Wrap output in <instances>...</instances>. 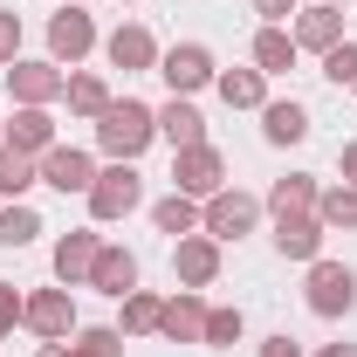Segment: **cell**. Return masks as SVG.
<instances>
[{"label": "cell", "mask_w": 357, "mask_h": 357, "mask_svg": "<svg viewBox=\"0 0 357 357\" xmlns=\"http://www.w3.org/2000/svg\"><path fill=\"white\" fill-rule=\"evenodd\" d=\"M316 220L337 227V234H344V227L357 234V185H330V192H316Z\"/></svg>", "instance_id": "cell-24"}, {"label": "cell", "mask_w": 357, "mask_h": 357, "mask_svg": "<svg viewBox=\"0 0 357 357\" xmlns=\"http://www.w3.org/2000/svg\"><path fill=\"white\" fill-rule=\"evenodd\" d=\"M296 48H316V55H330V48L344 42V7H330V0H316V7H296Z\"/></svg>", "instance_id": "cell-9"}, {"label": "cell", "mask_w": 357, "mask_h": 357, "mask_svg": "<svg viewBox=\"0 0 357 357\" xmlns=\"http://www.w3.org/2000/svg\"><path fill=\"white\" fill-rule=\"evenodd\" d=\"M255 14H268V28H275V21H289V14H296V0H255Z\"/></svg>", "instance_id": "cell-35"}, {"label": "cell", "mask_w": 357, "mask_h": 357, "mask_svg": "<svg viewBox=\"0 0 357 357\" xmlns=\"http://www.w3.org/2000/svg\"><path fill=\"white\" fill-rule=\"evenodd\" d=\"M96 234L89 227H76V234H62L55 241V275H62V289H76V282H89V268H96Z\"/></svg>", "instance_id": "cell-14"}, {"label": "cell", "mask_w": 357, "mask_h": 357, "mask_svg": "<svg viewBox=\"0 0 357 357\" xmlns=\"http://www.w3.org/2000/svg\"><path fill=\"white\" fill-rule=\"evenodd\" d=\"M158 316H165V303H158L151 289H131V296H124V337H151Z\"/></svg>", "instance_id": "cell-27"}, {"label": "cell", "mask_w": 357, "mask_h": 357, "mask_svg": "<svg viewBox=\"0 0 357 357\" xmlns=\"http://www.w3.org/2000/svg\"><path fill=\"white\" fill-rule=\"evenodd\" d=\"M35 234H42V213H35V206H21V199L0 206V248H28Z\"/></svg>", "instance_id": "cell-28"}, {"label": "cell", "mask_w": 357, "mask_h": 357, "mask_svg": "<svg viewBox=\"0 0 357 357\" xmlns=\"http://www.w3.org/2000/svg\"><path fill=\"white\" fill-rule=\"evenodd\" d=\"M172 185L185 199H213L227 185V158L213 144H185V151H172Z\"/></svg>", "instance_id": "cell-3"}, {"label": "cell", "mask_w": 357, "mask_h": 357, "mask_svg": "<svg viewBox=\"0 0 357 357\" xmlns=\"http://www.w3.org/2000/svg\"><path fill=\"white\" fill-rule=\"evenodd\" d=\"M151 137H158V117H151L144 103H131V96H124V103L110 96V110L96 117V144H103L110 158H124V165H131V158L151 144Z\"/></svg>", "instance_id": "cell-1"}, {"label": "cell", "mask_w": 357, "mask_h": 357, "mask_svg": "<svg viewBox=\"0 0 357 357\" xmlns=\"http://www.w3.org/2000/svg\"><path fill=\"white\" fill-rule=\"evenodd\" d=\"M103 48H110V62H117L124 76H131V69H151V62H158V42H151L144 28H117V35H110Z\"/></svg>", "instance_id": "cell-21"}, {"label": "cell", "mask_w": 357, "mask_h": 357, "mask_svg": "<svg viewBox=\"0 0 357 357\" xmlns=\"http://www.w3.org/2000/svg\"><path fill=\"white\" fill-rule=\"evenodd\" d=\"M21 323H28L35 337H48V344L69 337V330H76V303H69V289H42V296H28V303H21Z\"/></svg>", "instance_id": "cell-7"}, {"label": "cell", "mask_w": 357, "mask_h": 357, "mask_svg": "<svg viewBox=\"0 0 357 357\" xmlns=\"http://www.w3.org/2000/svg\"><path fill=\"white\" fill-rule=\"evenodd\" d=\"M158 330H165L172 344H206V303H199V296H172L165 316H158Z\"/></svg>", "instance_id": "cell-18"}, {"label": "cell", "mask_w": 357, "mask_h": 357, "mask_svg": "<svg viewBox=\"0 0 357 357\" xmlns=\"http://www.w3.org/2000/svg\"><path fill=\"white\" fill-rule=\"evenodd\" d=\"M261 131H268V144H303L310 137V110L303 103H261Z\"/></svg>", "instance_id": "cell-19"}, {"label": "cell", "mask_w": 357, "mask_h": 357, "mask_svg": "<svg viewBox=\"0 0 357 357\" xmlns=\"http://www.w3.org/2000/svg\"><path fill=\"white\" fill-rule=\"evenodd\" d=\"M330 7H344V0H330Z\"/></svg>", "instance_id": "cell-40"}, {"label": "cell", "mask_w": 357, "mask_h": 357, "mask_svg": "<svg viewBox=\"0 0 357 357\" xmlns=\"http://www.w3.org/2000/svg\"><path fill=\"white\" fill-rule=\"evenodd\" d=\"M268 213H275V220H282V213H316V178H303V172L275 178V185H268Z\"/></svg>", "instance_id": "cell-22"}, {"label": "cell", "mask_w": 357, "mask_h": 357, "mask_svg": "<svg viewBox=\"0 0 357 357\" xmlns=\"http://www.w3.org/2000/svg\"><path fill=\"white\" fill-rule=\"evenodd\" d=\"M14 323H21V296H14V289H0V337H7Z\"/></svg>", "instance_id": "cell-34"}, {"label": "cell", "mask_w": 357, "mask_h": 357, "mask_svg": "<svg viewBox=\"0 0 357 357\" xmlns=\"http://www.w3.org/2000/svg\"><path fill=\"white\" fill-rule=\"evenodd\" d=\"M35 178H42V165H35L28 151H14V144H0V192H7V199H21V192H28Z\"/></svg>", "instance_id": "cell-25"}, {"label": "cell", "mask_w": 357, "mask_h": 357, "mask_svg": "<svg viewBox=\"0 0 357 357\" xmlns=\"http://www.w3.org/2000/svg\"><path fill=\"white\" fill-rule=\"evenodd\" d=\"M199 220H206V234H213V241H241V234H255V220H261V199H248V192H213V199H206V213H199Z\"/></svg>", "instance_id": "cell-4"}, {"label": "cell", "mask_w": 357, "mask_h": 357, "mask_svg": "<svg viewBox=\"0 0 357 357\" xmlns=\"http://www.w3.org/2000/svg\"><path fill=\"white\" fill-rule=\"evenodd\" d=\"M151 117H158V137H165L172 151H185V144H206V117H199L185 96H172V103H165V110H151Z\"/></svg>", "instance_id": "cell-17"}, {"label": "cell", "mask_w": 357, "mask_h": 357, "mask_svg": "<svg viewBox=\"0 0 357 357\" xmlns=\"http://www.w3.org/2000/svg\"><path fill=\"white\" fill-rule=\"evenodd\" d=\"M323 76H330V83H357V42L330 48V55H323Z\"/></svg>", "instance_id": "cell-32"}, {"label": "cell", "mask_w": 357, "mask_h": 357, "mask_svg": "<svg viewBox=\"0 0 357 357\" xmlns=\"http://www.w3.org/2000/svg\"><path fill=\"white\" fill-rule=\"evenodd\" d=\"M7 144H14V151H28V158L55 151V117H48L42 103H21V117L7 124Z\"/></svg>", "instance_id": "cell-16"}, {"label": "cell", "mask_w": 357, "mask_h": 357, "mask_svg": "<svg viewBox=\"0 0 357 357\" xmlns=\"http://www.w3.org/2000/svg\"><path fill=\"white\" fill-rule=\"evenodd\" d=\"M42 357H76V344H69V351H62V344H42Z\"/></svg>", "instance_id": "cell-39"}, {"label": "cell", "mask_w": 357, "mask_h": 357, "mask_svg": "<svg viewBox=\"0 0 357 357\" xmlns=\"http://www.w3.org/2000/svg\"><path fill=\"white\" fill-rule=\"evenodd\" d=\"M21 62V14H0V69Z\"/></svg>", "instance_id": "cell-33"}, {"label": "cell", "mask_w": 357, "mask_h": 357, "mask_svg": "<svg viewBox=\"0 0 357 357\" xmlns=\"http://www.w3.org/2000/svg\"><path fill=\"white\" fill-rule=\"evenodd\" d=\"M0 131H7V124H0Z\"/></svg>", "instance_id": "cell-41"}, {"label": "cell", "mask_w": 357, "mask_h": 357, "mask_svg": "<svg viewBox=\"0 0 357 357\" xmlns=\"http://www.w3.org/2000/svg\"><path fill=\"white\" fill-rule=\"evenodd\" d=\"M241 330H248V316H241V310H206V344H213V351L241 344Z\"/></svg>", "instance_id": "cell-30"}, {"label": "cell", "mask_w": 357, "mask_h": 357, "mask_svg": "<svg viewBox=\"0 0 357 357\" xmlns=\"http://www.w3.org/2000/svg\"><path fill=\"white\" fill-rule=\"evenodd\" d=\"M48 48H55V62H83L89 48H96V21H89L83 7H62L48 21Z\"/></svg>", "instance_id": "cell-11"}, {"label": "cell", "mask_w": 357, "mask_h": 357, "mask_svg": "<svg viewBox=\"0 0 357 357\" xmlns=\"http://www.w3.org/2000/svg\"><path fill=\"white\" fill-rule=\"evenodd\" d=\"M76 357H124V330H83Z\"/></svg>", "instance_id": "cell-31"}, {"label": "cell", "mask_w": 357, "mask_h": 357, "mask_svg": "<svg viewBox=\"0 0 357 357\" xmlns=\"http://www.w3.org/2000/svg\"><path fill=\"white\" fill-rule=\"evenodd\" d=\"M213 83H220L227 110H261L268 103V76L261 69H227V76H213Z\"/></svg>", "instance_id": "cell-20"}, {"label": "cell", "mask_w": 357, "mask_h": 357, "mask_svg": "<svg viewBox=\"0 0 357 357\" xmlns=\"http://www.w3.org/2000/svg\"><path fill=\"white\" fill-rule=\"evenodd\" d=\"M158 76L172 83V96H192V89L213 83V55H206L199 42H178V48H165V55H158Z\"/></svg>", "instance_id": "cell-5"}, {"label": "cell", "mask_w": 357, "mask_h": 357, "mask_svg": "<svg viewBox=\"0 0 357 357\" xmlns=\"http://www.w3.org/2000/svg\"><path fill=\"white\" fill-rule=\"evenodd\" d=\"M151 220H158V234H172V241H185V234L199 227V206H192L185 192H172V199H158V206H151Z\"/></svg>", "instance_id": "cell-26"}, {"label": "cell", "mask_w": 357, "mask_h": 357, "mask_svg": "<svg viewBox=\"0 0 357 357\" xmlns=\"http://www.w3.org/2000/svg\"><path fill=\"white\" fill-rule=\"evenodd\" d=\"M261 357H303V344H296V337H268Z\"/></svg>", "instance_id": "cell-36"}, {"label": "cell", "mask_w": 357, "mask_h": 357, "mask_svg": "<svg viewBox=\"0 0 357 357\" xmlns=\"http://www.w3.org/2000/svg\"><path fill=\"white\" fill-rule=\"evenodd\" d=\"M89 289H103V296H131L137 289V255H124V248H96V268H89Z\"/></svg>", "instance_id": "cell-15"}, {"label": "cell", "mask_w": 357, "mask_h": 357, "mask_svg": "<svg viewBox=\"0 0 357 357\" xmlns=\"http://www.w3.org/2000/svg\"><path fill=\"white\" fill-rule=\"evenodd\" d=\"M357 303V275L344 261H316L310 268V310L316 316H344Z\"/></svg>", "instance_id": "cell-6"}, {"label": "cell", "mask_w": 357, "mask_h": 357, "mask_svg": "<svg viewBox=\"0 0 357 357\" xmlns=\"http://www.w3.org/2000/svg\"><path fill=\"white\" fill-rule=\"evenodd\" d=\"M42 185H55V192H89V185H96L89 151H76V144H55V151H42Z\"/></svg>", "instance_id": "cell-10"}, {"label": "cell", "mask_w": 357, "mask_h": 357, "mask_svg": "<svg viewBox=\"0 0 357 357\" xmlns=\"http://www.w3.org/2000/svg\"><path fill=\"white\" fill-rule=\"evenodd\" d=\"M172 275L185 289H206V282L220 275V241H213V234H185L172 248Z\"/></svg>", "instance_id": "cell-8"}, {"label": "cell", "mask_w": 357, "mask_h": 357, "mask_svg": "<svg viewBox=\"0 0 357 357\" xmlns=\"http://www.w3.org/2000/svg\"><path fill=\"white\" fill-rule=\"evenodd\" d=\"M7 83H14L21 103H55V96L69 89V76H62L55 62H7Z\"/></svg>", "instance_id": "cell-12"}, {"label": "cell", "mask_w": 357, "mask_h": 357, "mask_svg": "<svg viewBox=\"0 0 357 357\" xmlns=\"http://www.w3.org/2000/svg\"><path fill=\"white\" fill-rule=\"evenodd\" d=\"M144 206V178H137V165H110V172H96V185H89V213L96 220H124V213H137Z\"/></svg>", "instance_id": "cell-2"}, {"label": "cell", "mask_w": 357, "mask_h": 357, "mask_svg": "<svg viewBox=\"0 0 357 357\" xmlns=\"http://www.w3.org/2000/svg\"><path fill=\"white\" fill-rule=\"evenodd\" d=\"M255 69H261V76L296 69V35H289V28H261V35H255Z\"/></svg>", "instance_id": "cell-23"}, {"label": "cell", "mask_w": 357, "mask_h": 357, "mask_svg": "<svg viewBox=\"0 0 357 357\" xmlns=\"http://www.w3.org/2000/svg\"><path fill=\"white\" fill-rule=\"evenodd\" d=\"M62 96H69V110H76V117H103V110H110L103 76H69V89H62Z\"/></svg>", "instance_id": "cell-29"}, {"label": "cell", "mask_w": 357, "mask_h": 357, "mask_svg": "<svg viewBox=\"0 0 357 357\" xmlns=\"http://www.w3.org/2000/svg\"><path fill=\"white\" fill-rule=\"evenodd\" d=\"M323 234H330V227L316 220V213H282V220H275V248H282L289 261H316V255H323Z\"/></svg>", "instance_id": "cell-13"}, {"label": "cell", "mask_w": 357, "mask_h": 357, "mask_svg": "<svg viewBox=\"0 0 357 357\" xmlns=\"http://www.w3.org/2000/svg\"><path fill=\"white\" fill-rule=\"evenodd\" d=\"M316 357H357V344H323Z\"/></svg>", "instance_id": "cell-38"}, {"label": "cell", "mask_w": 357, "mask_h": 357, "mask_svg": "<svg viewBox=\"0 0 357 357\" xmlns=\"http://www.w3.org/2000/svg\"><path fill=\"white\" fill-rule=\"evenodd\" d=\"M337 172H344V185H357V144H344V151H337Z\"/></svg>", "instance_id": "cell-37"}]
</instances>
